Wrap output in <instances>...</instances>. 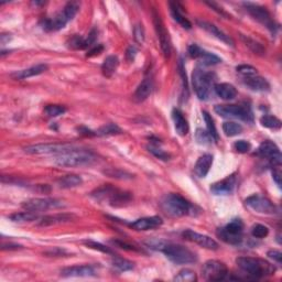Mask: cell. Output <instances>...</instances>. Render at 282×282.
<instances>
[{
  "label": "cell",
  "instance_id": "1",
  "mask_svg": "<svg viewBox=\"0 0 282 282\" xmlns=\"http://www.w3.org/2000/svg\"><path fill=\"white\" fill-rule=\"evenodd\" d=\"M151 249L159 250V252L163 253L165 257L168 258L172 263L175 265H189L194 264L197 261V256L182 245L166 243L163 240H149L145 243Z\"/></svg>",
  "mask_w": 282,
  "mask_h": 282
},
{
  "label": "cell",
  "instance_id": "2",
  "mask_svg": "<svg viewBox=\"0 0 282 282\" xmlns=\"http://www.w3.org/2000/svg\"><path fill=\"white\" fill-rule=\"evenodd\" d=\"M160 205L162 211L170 217L195 215V206H193L189 201L180 194L171 193V194L165 195L161 200Z\"/></svg>",
  "mask_w": 282,
  "mask_h": 282
},
{
  "label": "cell",
  "instance_id": "3",
  "mask_svg": "<svg viewBox=\"0 0 282 282\" xmlns=\"http://www.w3.org/2000/svg\"><path fill=\"white\" fill-rule=\"evenodd\" d=\"M96 161V155L85 149L74 148L64 153L57 154L54 159V163L60 166L67 168H76V166L92 165Z\"/></svg>",
  "mask_w": 282,
  "mask_h": 282
},
{
  "label": "cell",
  "instance_id": "4",
  "mask_svg": "<svg viewBox=\"0 0 282 282\" xmlns=\"http://www.w3.org/2000/svg\"><path fill=\"white\" fill-rule=\"evenodd\" d=\"M92 196L99 202H108L114 207H122L129 204L133 200L130 193L116 189L112 185H103L92 193Z\"/></svg>",
  "mask_w": 282,
  "mask_h": 282
},
{
  "label": "cell",
  "instance_id": "5",
  "mask_svg": "<svg viewBox=\"0 0 282 282\" xmlns=\"http://www.w3.org/2000/svg\"><path fill=\"white\" fill-rule=\"evenodd\" d=\"M236 264L245 274L253 277L254 279L273 275L276 271V268L273 265L259 258L239 257L236 259Z\"/></svg>",
  "mask_w": 282,
  "mask_h": 282
},
{
  "label": "cell",
  "instance_id": "6",
  "mask_svg": "<svg viewBox=\"0 0 282 282\" xmlns=\"http://www.w3.org/2000/svg\"><path fill=\"white\" fill-rule=\"evenodd\" d=\"M192 84L196 96L201 101H207L214 87V75L201 67H196L192 74Z\"/></svg>",
  "mask_w": 282,
  "mask_h": 282
},
{
  "label": "cell",
  "instance_id": "7",
  "mask_svg": "<svg viewBox=\"0 0 282 282\" xmlns=\"http://www.w3.org/2000/svg\"><path fill=\"white\" fill-rule=\"evenodd\" d=\"M80 10V2L70 1L66 3L61 12L57 13L52 19H46L43 21V29L46 31H57L63 29L67 22H70Z\"/></svg>",
  "mask_w": 282,
  "mask_h": 282
},
{
  "label": "cell",
  "instance_id": "8",
  "mask_svg": "<svg viewBox=\"0 0 282 282\" xmlns=\"http://www.w3.org/2000/svg\"><path fill=\"white\" fill-rule=\"evenodd\" d=\"M244 224L240 219H233L225 227L217 231L218 237L229 245H239L243 242Z\"/></svg>",
  "mask_w": 282,
  "mask_h": 282
},
{
  "label": "cell",
  "instance_id": "9",
  "mask_svg": "<svg viewBox=\"0 0 282 282\" xmlns=\"http://www.w3.org/2000/svg\"><path fill=\"white\" fill-rule=\"evenodd\" d=\"M214 111L219 116L225 118H236L245 122L253 120V112L247 105H216Z\"/></svg>",
  "mask_w": 282,
  "mask_h": 282
},
{
  "label": "cell",
  "instance_id": "10",
  "mask_svg": "<svg viewBox=\"0 0 282 282\" xmlns=\"http://www.w3.org/2000/svg\"><path fill=\"white\" fill-rule=\"evenodd\" d=\"M228 269L218 260H208L203 265L202 277L206 281H223L227 278Z\"/></svg>",
  "mask_w": 282,
  "mask_h": 282
},
{
  "label": "cell",
  "instance_id": "11",
  "mask_svg": "<svg viewBox=\"0 0 282 282\" xmlns=\"http://www.w3.org/2000/svg\"><path fill=\"white\" fill-rule=\"evenodd\" d=\"M76 148L75 145L69 143H39L29 145L24 149L25 153L29 154H61L66 151Z\"/></svg>",
  "mask_w": 282,
  "mask_h": 282
},
{
  "label": "cell",
  "instance_id": "12",
  "mask_svg": "<svg viewBox=\"0 0 282 282\" xmlns=\"http://www.w3.org/2000/svg\"><path fill=\"white\" fill-rule=\"evenodd\" d=\"M244 7L255 20H257L258 22L264 24L265 27H267L271 32H275L277 29L276 23L273 20V18H271V15L268 12L267 9L259 6V4L252 3V2H245Z\"/></svg>",
  "mask_w": 282,
  "mask_h": 282
},
{
  "label": "cell",
  "instance_id": "13",
  "mask_svg": "<svg viewBox=\"0 0 282 282\" xmlns=\"http://www.w3.org/2000/svg\"><path fill=\"white\" fill-rule=\"evenodd\" d=\"M153 24H154V29L156 35H158L159 42H160V46L161 50H162V53L165 57H170L171 55V39L168 30L165 29V25L162 21V19L159 15V13L153 10Z\"/></svg>",
  "mask_w": 282,
  "mask_h": 282
},
{
  "label": "cell",
  "instance_id": "14",
  "mask_svg": "<svg viewBox=\"0 0 282 282\" xmlns=\"http://www.w3.org/2000/svg\"><path fill=\"white\" fill-rule=\"evenodd\" d=\"M63 206V203L55 198H30L22 203V207L25 211L38 213L44 212L52 208H59Z\"/></svg>",
  "mask_w": 282,
  "mask_h": 282
},
{
  "label": "cell",
  "instance_id": "15",
  "mask_svg": "<svg viewBox=\"0 0 282 282\" xmlns=\"http://www.w3.org/2000/svg\"><path fill=\"white\" fill-rule=\"evenodd\" d=\"M246 205L252 208L253 211L259 214H268V215H273V214L278 213V208L271 202L269 198L261 196V195H253L249 196L246 200Z\"/></svg>",
  "mask_w": 282,
  "mask_h": 282
},
{
  "label": "cell",
  "instance_id": "16",
  "mask_svg": "<svg viewBox=\"0 0 282 282\" xmlns=\"http://www.w3.org/2000/svg\"><path fill=\"white\" fill-rule=\"evenodd\" d=\"M258 153L259 155L263 156V158H266L271 161L275 166H279L281 164L282 161V156H281V152L275 142L270 140L264 141L263 143L259 145L258 148Z\"/></svg>",
  "mask_w": 282,
  "mask_h": 282
},
{
  "label": "cell",
  "instance_id": "17",
  "mask_svg": "<svg viewBox=\"0 0 282 282\" xmlns=\"http://www.w3.org/2000/svg\"><path fill=\"white\" fill-rule=\"evenodd\" d=\"M184 239L189 240L191 243H195L198 246H201L203 248L210 249V250H217L218 249V244L211 238L210 236H206V235H203L200 233H196L194 231H191V229H186L182 234Z\"/></svg>",
  "mask_w": 282,
  "mask_h": 282
},
{
  "label": "cell",
  "instance_id": "18",
  "mask_svg": "<svg viewBox=\"0 0 282 282\" xmlns=\"http://www.w3.org/2000/svg\"><path fill=\"white\" fill-rule=\"evenodd\" d=\"M189 54L192 59H200L204 65H215L221 63L222 60L215 54L201 49L196 44H191L189 46Z\"/></svg>",
  "mask_w": 282,
  "mask_h": 282
},
{
  "label": "cell",
  "instance_id": "19",
  "mask_svg": "<svg viewBox=\"0 0 282 282\" xmlns=\"http://www.w3.org/2000/svg\"><path fill=\"white\" fill-rule=\"evenodd\" d=\"M61 276L64 278H82V277H93L95 276V268L93 266H73L61 270Z\"/></svg>",
  "mask_w": 282,
  "mask_h": 282
},
{
  "label": "cell",
  "instance_id": "20",
  "mask_svg": "<svg viewBox=\"0 0 282 282\" xmlns=\"http://www.w3.org/2000/svg\"><path fill=\"white\" fill-rule=\"evenodd\" d=\"M237 183V177L235 174L229 175L222 181H218L211 186V191L215 195H227L234 191Z\"/></svg>",
  "mask_w": 282,
  "mask_h": 282
},
{
  "label": "cell",
  "instance_id": "21",
  "mask_svg": "<svg viewBox=\"0 0 282 282\" xmlns=\"http://www.w3.org/2000/svg\"><path fill=\"white\" fill-rule=\"evenodd\" d=\"M162 218L159 216H151L139 218L134 223L129 224V226L135 231H150V229H155L162 225Z\"/></svg>",
  "mask_w": 282,
  "mask_h": 282
},
{
  "label": "cell",
  "instance_id": "22",
  "mask_svg": "<svg viewBox=\"0 0 282 282\" xmlns=\"http://www.w3.org/2000/svg\"><path fill=\"white\" fill-rule=\"evenodd\" d=\"M197 24L200 25L202 29H204L205 31H207L208 33L212 34L213 36H215L216 39L221 40L222 42L226 43L227 45L234 46V44H235L234 40L231 38V36L227 35L225 32H223L221 29H218L215 24H213L211 22H207V21H204V20H197Z\"/></svg>",
  "mask_w": 282,
  "mask_h": 282
},
{
  "label": "cell",
  "instance_id": "23",
  "mask_svg": "<svg viewBox=\"0 0 282 282\" xmlns=\"http://www.w3.org/2000/svg\"><path fill=\"white\" fill-rule=\"evenodd\" d=\"M243 83L254 92H268L270 88L268 81L258 75L244 77Z\"/></svg>",
  "mask_w": 282,
  "mask_h": 282
},
{
  "label": "cell",
  "instance_id": "24",
  "mask_svg": "<svg viewBox=\"0 0 282 282\" xmlns=\"http://www.w3.org/2000/svg\"><path fill=\"white\" fill-rule=\"evenodd\" d=\"M153 90V82L151 78L145 77L144 80L140 83L139 86L136 90L135 94H134V101L137 103H141L144 102L147 99L151 93H152Z\"/></svg>",
  "mask_w": 282,
  "mask_h": 282
},
{
  "label": "cell",
  "instance_id": "25",
  "mask_svg": "<svg viewBox=\"0 0 282 282\" xmlns=\"http://www.w3.org/2000/svg\"><path fill=\"white\" fill-rule=\"evenodd\" d=\"M75 216L73 214H54V215H48L42 217L39 221V226H51L56 225V224L69 223L72 222Z\"/></svg>",
  "mask_w": 282,
  "mask_h": 282
},
{
  "label": "cell",
  "instance_id": "26",
  "mask_svg": "<svg viewBox=\"0 0 282 282\" xmlns=\"http://www.w3.org/2000/svg\"><path fill=\"white\" fill-rule=\"evenodd\" d=\"M213 164V155L212 154H203L198 158L194 166V173L198 177H205L210 171Z\"/></svg>",
  "mask_w": 282,
  "mask_h": 282
},
{
  "label": "cell",
  "instance_id": "27",
  "mask_svg": "<svg viewBox=\"0 0 282 282\" xmlns=\"http://www.w3.org/2000/svg\"><path fill=\"white\" fill-rule=\"evenodd\" d=\"M172 119H173L174 128L177 135L183 137V136L189 134V124H187V120L184 118L183 114H182L179 109H173V112H172Z\"/></svg>",
  "mask_w": 282,
  "mask_h": 282
},
{
  "label": "cell",
  "instance_id": "28",
  "mask_svg": "<svg viewBox=\"0 0 282 282\" xmlns=\"http://www.w3.org/2000/svg\"><path fill=\"white\" fill-rule=\"evenodd\" d=\"M214 91H215L216 95L224 99V101H232V99L237 96L236 87L233 86L232 84H228V83L216 84L214 86Z\"/></svg>",
  "mask_w": 282,
  "mask_h": 282
},
{
  "label": "cell",
  "instance_id": "29",
  "mask_svg": "<svg viewBox=\"0 0 282 282\" xmlns=\"http://www.w3.org/2000/svg\"><path fill=\"white\" fill-rule=\"evenodd\" d=\"M170 10H171V14L172 18H173L175 21L179 23L182 28H184L186 30H190L192 28V23L187 20L184 15H183V11L181 9H183L181 7V4L179 2H170Z\"/></svg>",
  "mask_w": 282,
  "mask_h": 282
},
{
  "label": "cell",
  "instance_id": "30",
  "mask_svg": "<svg viewBox=\"0 0 282 282\" xmlns=\"http://www.w3.org/2000/svg\"><path fill=\"white\" fill-rule=\"evenodd\" d=\"M46 70H48V65L38 64L35 66L30 67V69L15 72V73H13V74H11V76L13 78H15V80H25V78L42 74V73H44Z\"/></svg>",
  "mask_w": 282,
  "mask_h": 282
},
{
  "label": "cell",
  "instance_id": "31",
  "mask_svg": "<svg viewBox=\"0 0 282 282\" xmlns=\"http://www.w3.org/2000/svg\"><path fill=\"white\" fill-rule=\"evenodd\" d=\"M118 65H119V60L116 55L107 56L102 65V72L104 76L112 77L114 73L116 72Z\"/></svg>",
  "mask_w": 282,
  "mask_h": 282
},
{
  "label": "cell",
  "instance_id": "32",
  "mask_svg": "<svg viewBox=\"0 0 282 282\" xmlns=\"http://www.w3.org/2000/svg\"><path fill=\"white\" fill-rule=\"evenodd\" d=\"M83 183V180L80 175L76 174H67L62 176L61 179L57 180V184L62 189H71V187H76Z\"/></svg>",
  "mask_w": 282,
  "mask_h": 282
},
{
  "label": "cell",
  "instance_id": "33",
  "mask_svg": "<svg viewBox=\"0 0 282 282\" xmlns=\"http://www.w3.org/2000/svg\"><path fill=\"white\" fill-rule=\"evenodd\" d=\"M10 221H12L13 223H29L33 221H38L39 216L36 215L33 212H22V213H15L12 215L9 216Z\"/></svg>",
  "mask_w": 282,
  "mask_h": 282
},
{
  "label": "cell",
  "instance_id": "34",
  "mask_svg": "<svg viewBox=\"0 0 282 282\" xmlns=\"http://www.w3.org/2000/svg\"><path fill=\"white\" fill-rule=\"evenodd\" d=\"M66 44L70 49H73V50H84L88 48L86 38H83V36L78 35V34L73 35L72 38H70L69 41H67Z\"/></svg>",
  "mask_w": 282,
  "mask_h": 282
},
{
  "label": "cell",
  "instance_id": "35",
  "mask_svg": "<svg viewBox=\"0 0 282 282\" xmlns=\"http://www.w3.org/2000/svg\"><path fill=\"white\" fill-rule=\"evenodd\" d=\"M243 126L237 123L234 122H227L223 124V132L227 137H234L243 133Z\"/></svg>",
  "mask_w": 282,
  "mask_h": 282
},
{
  "label": "cell",
  "instance_id": "36",
  "mask_svg": "<svg viewBox=\"0 0 282 282\" xmlns=\"http://www.w3.org/2000/svg\"><path fill=\"white\" fill-rule=\"evenodd\" d=\"M112 265L120 271H128L134 268V263H132V261L124 259L122 257H119V256H115V255H113Z\"/></svg>",
  "mask_w": 282,
  "mask_h": 282
},
{
  "label": "cell",
  "instance_id": "37",
  "mask_svg": "<svg viewBox=\"0 0 282 282\" xmlns=\"http://www.w3.org/2000/svg\"><path fill=\"white\" fill-rule=\"evenodd\" d=\"M240 39L243 40V42L246 44L248 48L254 52V53L259 54V55L265 54V49L261 46V44L257 42V41H255L252 38H249V36L244 35V34H240Z\"/></svg>",
  "mask_w": 282,
  "mask_h": 282
},
{
  "label": "cell",
  "instance_id": "38",
  "mask_svg": "<svg viewBox=\"0 0 282 282\" xmlns=\"http://www.w3.org/2000/svg\"><path fill=\"white\" fill-rule=\"evenodd\" d=\"M197 280L196 274L191 269H183L174 277V281L177 282H194Z\"/></svg>",
  "mask_w": 282,
  "mask_h": 282
},
{
  "label": "cell",
  "instance_id": "39",
  "mask_svg": "<svg viewBox=\"0 0 282 282\" xmlns=\"http://www.w3.org/2000/svg\"><path fill=\"white\" fill-rule=\"evenodd\" d=\"M260 124L264 127L269 129H280L281 128V120L275 116L266 115V116L260 118Z\"/></svg>",
  "mask_w": 282,
  "mask_h": 282
},
{
  "label": "cell",
  "instance_id": "40",
  "mask_svg": "<svg viewBox=\"0 0 282 282\" xmlns=\"http://www.w3.org/2000/svg\"><path fill=\"white\" fill-rule=\"evenodd\" d=\"M203 118H204V120H205V124H206V127H207V133L211 135V137L213 138V140L217 141L218 140V134H217L215 124H214V120H213L212 116L207 112H203Z\"/></svg>",
  "mask_w": 282,
  "mask_h": 282
},
{
  "label": "cell",
  "instance_id": "41",
  "mask_svg": "<svg viewBox=\"0 0 282 282\" xmlns=\"http://www.w3.org/2000/svg\"><path fill=\"white\" fill-rule=\"evenodd\" d=\"M98 136H113L122 134V129H120L116 124H106L97 130L96 133Z\"/></svg>",
  "mask_w": 282,
  "mask_h": 282
},
{
  "label": "cell",
  "instance_id": "42",
  "mask_svg": "<svg viewBox=\"0 0 282 282\" xmlns=\"http://www.w3.org/2000/svg\"><path fill=\"white\" fill-rule=\"evenodd\" d=\"M195 139L197 141V143L203 144V145L211 144L212 141H213V138L211 137V135L203 129H197L196 130Z\"/></svg>",
  "mask_w": 282,
  "mask_h": 282
},
{
  "label": "cell",
  "instance_id": "43",
  "mask_svg": "<svg viewBox=\"0 0 282 282\" xmlns=\"http://www.w3.org/2000/svg\"><path fill=\"white\" fill-rule=\"evenodd\" d=\"M66 112V108L61 105H48L44 109V113L49 117H57L63 115Z\"/></svg>",
  "mask_w": 282,
  "mask_h": 282
},
{
  "label": "cell",
  "instance_id": "44",
  "mask_svg": "<svg viewBox=\"0 0 282 282\" xmlns=\"http://www.w3.org/2000/svg\"><path fill=\"white\" fill-rule=\"evenodd\" d=\"M84 244L86 245V246H87L88 248H92V249H94V250H98V252H102V253H104V254L114 255V252H113V250H112L111 248L104 246V245L99 244V243L94 242V240H85Z\"/></svg>",
  "mask_w": 282,
  "mask_h": 282
},
{
  "label": "cell",
  "instance_id": "45",
  "mask_svg": "<svg viewBox=\"0 0 282 282\" xmlns=\"http://www.w3.org/2000/svg\"><path fill=\"white\" fill-rule=\"evenodd\" d=\"M269 234V229L267 226L261 225V224H256L252 229V235L256 238H265Z\"/></svg>",
  "mask_w": 282,
  "mask_h": 282
},
{
  "label": "cell",
  "instance_id": "46",
  "mask_svg": "<svg viewBox=\"0 0 282 282\" xmlns=\"http://www.w3.org/2000/svg\"><path fill=\"white\" fill-rule=\"evenodd\" d=\"M148 150H149V152H151L155 156V158H158L160 160L166 161V160L170 159V155L166 152H164L162 149L156 147V145H152V144L148 145Z\"/></svg>",
  "mask_w": 282,
  "mask_h": 282
},
{
  "label": "cell",
  "instance_id": "47",
  "mask_svg": "<svg viewBox=\"0 0 282 282\" xmlns=\"http://www.w3.org/2000/svg\"><path fill=\"white\" fill-rule=\"evenodd\" d=\"M236 70L239 74H242L244 77L257 75V70H256L255 67H253L252 65H239L236 67Z\"/></svg>",
  "mask_w": 282,
  "mask_h": 282
},
{
  "label": "cell",
  "instance_id": "48",
  "mask_svg": "<svg viewBox=\"0 0 282 282\" xmlns=\"http://www.w3.org/2000/svg\"><path fill=\"white\" fill-rule=\"evenodd\" d=\"M234 148L239 153H246L250 150V148H252V144L246 140H238L235 142Z\"/></svg>",
  "mask_w": 282,
  "mask_h": 282
},
{
  "label": "cell",
  "instance_id": "49",
  "mask_svg": "<svg viewBox=\"0 0 282 282\" xmlns=\"http://www.w3.org/2000/svg\"><path fill=\"white\" fill-rule=\"evenodd\" d=\"M105 174L109 175L111 177H116V179H132V174L127 173V172L116 170V169H111L108 171H105Z\"/></svg>",
  "mask_w": 282,
  "mask_h": 282
},
{
  "label": "cell",
  "instance_id": "50",
  "mask_svg": "<svg viewBox=\"0 0 282 282\" xmlns=\"http://www.w3.org/2000/svg\"><path fill=\"white\" fill-rule=\"evenodd\" d=\"M134 35L137 42L142 43L144 41V30L141 24H137L134 28Z\"/></svg>",
  "mask_w": 282,
  "mask_h": 282
},
{
  "label": "cell",
  "instance_id": "51",
  "mask_svg": "<svg viewBox=\"0 0 282 282\" xmlns=\"http://www.w3.org/2000/svg\"><path fill=\"white\" fill-rule=\"evenodd\" d=\"M268 257L270 259H273L274 261H276V263H278V264H281V259H282V254L281 252H279V250H269L268 254H267Z\"/></svg>",
  "mask_w": 282,
  "mask_h": 282
},
{
  "label": "cell",
  "instance_id": "52",
  "mask_svg": "<svg viewBox=\"0 0 282 282\" xmlns=\"http://www.w3.org/2000/svg\"><path fill=\"white\" fill-rule=\"evenodd\" d=\"M207 6H210L213 10H215L216 12H218L221 15H223V17H225V18H229V14L224 10L222 7H219L217 3L215 2H206Z\"/></svg>",
  "mask_w": 282,
  "mask_h": 282
},
{
  "label": "cell",
  "instance_id": "53",
  "mask_svg": "<svg viewBox=\"0 0 282 282\" xmlns=\"http://www.w3.org/2000/svg\"><path fill=\"white\" fill-rule=\"evenodd\" d=\"M103 50H104V46L103 45H96L95 48H93V49H91L90 51H88V53L86 54V56L87 57H93V56H96V55H99L102 53L103 52Z\"/></svg>",
  "mask_w": 282,
  "mask_h": 282
},
{
  "label": "cell",
  "instance_id": "54",
  "mask_svg": "<svg viewBox=\"0 0 282 282\" xmlns=\"http://www.w3.org/2000/svg\"><path fill=\"white\" fill-rule=\"evenodd\" d=\"M113 244L117 245V246L120 247V248H124V249H127V250H137L134 246H132V245H129L127 243H124V242H122V240H113Z\"/></svg>",
  "mask_w": 282,
  "mask_h": 282
},
{
  "label": "cell",
  "instance_id": "55",
  "mask_svg": "<svg viewBox=\"0 0 282 282\" xmlns=\"http://www.w3.org/2000/svg\"><path fill=\"white\" fill-rule=\"evenodd\" d=\"M273 176L274 180L276 181V183L278 184V186H281V172L279 169H275L273 171Z\"/></svg>",
  "mask_w": 282,
  "mask_h": 282
},
{
  "label": "cell",
  "instance_id": "56",
  "mask_svg": "<svg viewBox=\"0 0 282 282\" xmlns=\"http://www.w3.org/2000/svg\"><path fill=\"white\" fill-rule=\"evenodd\" d=\"M137 53V50H136L135 46H130V48L127 50V57L129 61H133L135 59V55Z\"/></svg>",
  "mask_w": 282,
  "mask_h": 282
},
{
  "label": "cell",
  "instance_id": "57",
  "mask_svg": "<svg viewBox=\"0 0 282 282\" xmlns=\"http://www.w3.org/2000/svg\"><path fill=\"white\" fill-rule=\"evenodd\" d=\"M78 130H80V133H81L82 135L88 136V137H93V136H96V135H97L96 133H94V132H92V130H90V129H86V128H84V127L78 128Z\"/></svg>",
  "mask_w": 282,
  "mask_h": 282
}]
</instances>
